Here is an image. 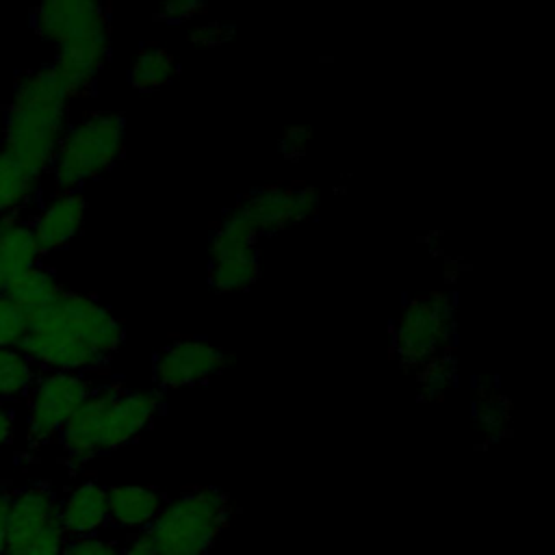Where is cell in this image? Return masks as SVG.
<instances>
[{"label":"cell","mask_w":555,"mask_h":555,"mask_svg":"<svg viewBox=\"0 0 555 555\" xmlns=\"http://www.w3.org/2000/svg\"><path fill=\"white\" fill-rule=\"evenodd\" d=\"M121 321L91 295L63 291L41 314L28 321L17 347L46 371L85 373L100 369L124 343Z\"/></svg>","instance_id":"cell-1"},{"label":"cell","mask_w":555,"mask_h":555,"mask_svg":"<svg viewBox=\"0 0 555 555\" xmlns=\"http://www.w3.org/2000/svg\"><path fill=\"white\" fill-rule=\"evenodd\" d=\"M160 401L156 388L126 390L119 384L93 388L56 440L72 464H85L139 438L156 418Z\"/></svg>","instance_id":"cell-2"},{"label":"cell","mask_w":555,"mask_h":555,"mask_svg":"<svg viewBox=\"0 0 555 555\" xmlns=\"http://www.w3.org/2000/svg\"><path fill=\"white\" fill-rule=\"evenodd\" d=\"M69 93L52 65L24 74L13 89L4 128L2 147L35 173L50 171L52 158L67 128Z\"/></svg>","instance_id":"cell-3"},{"label":"cell","mask_w":555,"mask_h":555,"mask_svg":"<svg viewBox=\"0 0 555 555\" xmlns=\"http://www.w3.org/2000/svg\"><path fill=\"white\" fill-rule=\"evenodd\" d=\"M230 520V499L212 486L165 501L150 527L132 538L152 555H210Z\"/></svg>","instance_id":"cell-4"},{"label":"cell","mask_w":555,"mask_h":555,"mask_svg":"<svg viewBox=\"0 0 555 555\" xmlns=\"http://www.w3.org/2000/svg\"><path fill=\"white\" fill-rule=\"evenodd\" d=\"M126 117L117 111H95L67 126L50 165L59 191H78L87 180L106 173L124 154Z\"/></svg>","instance_id":"cell-5"},{"label":"cell","mask_w":555,"mask_h":555,"mask_svg":"<svg viewBox=\"0 0 555 555\" xmlns=\"http://www.w3.org/2000/svg\"><path fill=\"white\" fill-rule=\"evenodd\" d=\"M455 330V308L447 293L434 291L410 299L392 323V351L397 360L421 371L444 356Z\"/></svg>","instance_id":"cell-6"},{"label":"cell","mask_w":555,"mask_h":555,"mask_svg":"<svg viewBox=\"0 0 555 555\" xmlns=\"http://www.w3.org/2000/svg\"><path fill=\"white\" fill-rule=\"evenodd\" d=\"M319 208L321 199L314 186L267 184L243 195L225 217L260 241L262 236H271L288 225L314 219Z\"/></svg>","instance_id":"cell-7"},{"label":"cell","mask_w":555,"mask_h":555,"mask_svg":"<svg viewBox=\"0 0 555 555\" xmlns=\"http://www.w3.org/2000/svg\"><path fill=\"white\" fill-rule=\"evenodd\" d=\"M93 386L80 373L46 371L30 388L26 408V447L37 451L59 438L61 429L78 405L91 395Z\"/></svg>","instance_id":"cell-8"},{"label":"cell","mask_w":555,"mask_h":555,"mask_svg":"<svg viewBox=\"0 0 555 555\" xmlns=\"http://www.w3.org/2000/svg\"><path fill=\"white\" fill-rule=\"evenodd\" d=\"M232 358L204 338H176L154 358L152 375L160 388H186L204 384L230 366Z\"/></svg>","instance_id":"cell-9"},{"label":"cell","mask_w":555,"mask_h":555,"mask_svg":"<svg viewBox=\"0 0 555 555\" xmlns=\"http://www.w3.org/2000/svg\"><path fill=\"white\" fill-rule=\"evenodd\" d=\"M59 520V496L48 481L11 490L4 525V555H24Z\"/></svg>","instance_id":"cell-10"},{"label":"cell","mask_w":555,"mask_h":555,"mask_svg":"<svg viewBox=\"0 0 555 555\" xmlns=\"http://www.w3.org/2000/svg\"><path fill=\"white\" fill-rule=\"evenodd\" d=\"M35 33L56 48L108 26V9L93 0H48L33 9Z\"/></svg>","instance_id":"cell-11"},{"label":"cell","mask_w":555,"mask_h":555,"mask_svg":"<svg viewBox=\"0 0 555 555\" xmlns=\"http://www.w3.org/2000/svg\"><path fill=\"white\" fill-rule=\"evenodd\" d=\"M111 54V26L87 33L56 48V56L50 63L65 85L69 98H78L91 91L100 69Z\"/></svg>","instance_id":"cell-12"},{"label":"cell","mask_w":555,"mask_h":555,"mask_svg":"<svg viewBox=\"0 0 555 555\" xmlns=\"http://www.w3.org/2000/svg\"><path fill=\"white\" fill-rule=\"evenodd\" d=\"M87 199L80 191H59L30 223L41 254L69 245L85 225Z\"/></svg>","instance_id":"cell-13"},{"label":"cell","mask_w":555,"mask_h":555,"mask_svg":"<svg viewBox=\"0 0 555 555\" xmlns=\"http://www.w3.org/2000/svg\"><path fill=\"white\" fill-rule=\"evenodd\" d=\"M59 525L67 538L95 535L108 525V494L98 481H82L59 499Z\"/></svg>","instance_id":"cell-14"},{"label":"cell","mask_w":555,"mask_h":555,"mask_svg":"<svg viewBox=\"0 0 555 555\" xmlns=\"http://www.w3.org/2000/svg\"><path fill=\"white\" fill-rule=\"evenodd\" d=\"M108 522L130 531H143L152 525L165 505L163 494L152 486H111Z\"/></svg>","instance_id":"cell-15"},{"label":"cell","mask_w":555,"mask_h":555,"mask_svg":"<svg viewBox=\"0 0 555 555\" xmlns=\"http://www.w3.org/2000/svg\"><path fill=\"white\" fill-rule=\"evenodd\" d=\"M41 249L30 223L13 217L0 219V278L4 286L39 264Z\"/></svg>","instance_id":"cell-16"},{"label":"cell","mask_w":555,"mask_h":555,"mask_svg":"<svg viewBox=\"0 0 555 555\" xmlns=\"http://www.w3.org/2000/svg\"><path fill=\"white\" fill-rule=\"evenodd\" d=\"M61 293L63 286L56 282L54 273L39 264L11 280L2 291V295H7L28 317V321L41 314Z\"/></svg>","instance_id":"cell-17"},{"label":"cell","mask_w":555,"mask_h":555,"mask_svg":"<svg viewBox=\"0 0 555 555\" xmlns=\"http://www.w3.org/2000/svg\"><path fill=\"white\" fill-rule=\"evenodd\" d=\"M41 176L22 160L0 150V219L13 217L37 191Z\"/></svg>","instance_id":"cell-18"},{"label":"cell","mask_w":555,"mask_h":555,"mask_svg":"<svg viewBox=\"0 0 555 555\" xmlns=\"http://www.w3.org/2000/svg\"><path fill=\"white\" fill-rule=\"evenodd\" d=\"M178 63L173 54L160 43H147L139 50L130 65V85L139 91H154L173 80Z\"/></svg>","instance_id":"cell-19"},{"label":"cell","mask_w":555,"mask_h":555,"mask_svg":"<svg viewBox=\"0 0 555 555\" xmlns=\"http://www.w3.org/2000/svg\"><path fill=\"white\" fill-rule=\"evenodd\" d=\"M258 238L249 234L243 225L236 221L223 217L217 230L210 236L208 254L212 262H225V260H241V258H260Z\"/></svg>","instance_id":"cell-20"},{"label":"cell","mask_w":555,"mask_h":555,"mask_svg":"<svg viewBox=\"0 0 555 555\" xmlns=\"http://www.w3.org/2000/svg\"><path fill=\"white\" fill-rule=\"evenodd\" d=\"M37 366L17 347H0V403L30 392L37 382Z\"/></svg>","instance_id":"cell-21"},{"label":"cell","mask_w":555,"mask_h":555,"mask_svg":"<svg viewBox=\"0 0 555 555\" xmlns=\"http://www.w3.org/2000/svg\"><path fill=\"white\" fill-rule=\"evenodd\" d=\"M512 418V405L492 384H483L475 403V423L486 440H499L505 436Z\"/></svg>","instance_id":"cell-22"},{"label":"cell","mask_w":555,"mask_h":555,"mask_svg":"<svg viewBox=\"0 0 555 555\" xmlns=\"http://www.w3.org/2000/svg\"><path fill=\"white\" fill-rule=\"evenodd\" d=\"M260 278V258H241L210 264V284L219 293H243Z\"/></svg>","instance_id":"cell-23"},{"label":"cell","mask_w":555,"mask_h":555,"mask_svg":"<svg viewBox=\"0 0 555 555\" xmlns=\"http://www.w3.org/2000/svg\"><path fill=\"white\" fill-rule=\"evenodd\" d=\"M421 392L425 399L434 401V399H442L447 395V390L453 386L455 382V371H453V362L447 356L434 358L431 362H427L421 371Z\"/></svg>","instance_id":"cell-24"},{"label":"cell","mask_w":555,"mask_h":555,"mask_svg":"<svg viewBox=\"0 0 555 555\" xmlns=\"http://www.w3.org/2000/svg\"><path fill=\"white\" fill-rule=\"evenodd\" d=\"M28 332V317L0 293V347H20Z\"/></svg>","instance_id":"cell-25"},{"label":"cell","mask_w":555,"mask_h":555,"mask_svg":"<svg viewBox=\"0 0 555 555\" xmlns=\"http://www.w3.org/2000/svg\"><path fill=\"white\" fill-rule=\"evenodd\" d=\"M121 548L115 540L95 535H80V538H65L61 555H119Z\"/></svg>","instance_id":"cell-26"},{"label":"cell","mask_w":555,"mask_h":555,"mask_svg":"<svg viewBox=\"0 0 555 555\" xmlns=\"http://www.w3.org/2000/svg\"><path fill=\"white\" fill-rule=\"evenodd\" d=\"M232 37H234V26L223 24V22H215V20L195 24V26L189 30V41H193V43H197V46H204V48L223 46V43H228Z\"/></svg>","instance_id":"cell-27"},{"label":"cell","mask_w":555,"mask_h":555,"mask_svg":"<svg viewBox=\"0 0 555 555\" xmlns=\"http://www.w3.org/2000/svg\"><path fill=\"white\" fill-rule=\"evenodd\" d=\"M312 141V130L308 126H288L280 139V150L286 158H299L306 154Z\"/></svg>","instance_id":"cell-28"},{"label":"cell","mask_w":555,"mask_h":555,"mask_svg":"<svg viewBox=\"0 0 555 555\" xmlns=\"http://www.w3.org/2000/svg\"><path fill=\"white\" fill-rule=\"evenodd\" d=\"M206 7L197 0H178V2H169L163 7L160 11V20H167V22H184V20H191L199 13H204Z\"/></svg>","instance_id":"cell-29"},{"label":"cell","mask_w":555,"mask_h":555,"mask_svg":"<svg viewBox=\"0 0 555 555\" xmlns=\"http://www.w3.org/2000/svg\"><path fill=\"white\" fill-rule=\"evenodd\" d=\"M15 431V416L7 403H0V449L11 444Z\"/></svg>","instance_id":"cell-30"},{"label":"cell","mask_w":555,"mask_h":555,"mask_svg":"<svg viewBox=\"0 0 555 555\" xmlns=\"http://www.w3.org/2000/svg\"><path fill=\"white\" fill-rule=\"evenodd\" d=\"M9 496H11V488H0V555H4V525H7Z\"/></svg>","instance_id":"cell-31"},{"label":"cell","mask_w":555,"mask_h":555,"mask_svg":"<svg viewBox=\"0 0 555 555\" xmlns=\"http://www.w3.org/2000/svg\"><path fill=\"white\" fill-rule=\"evenodd\" d=\"M119 555H152V553L143 544H139L134 538H130Z\"/></svg>","instance_id":"cell-32"}]
</instances>
